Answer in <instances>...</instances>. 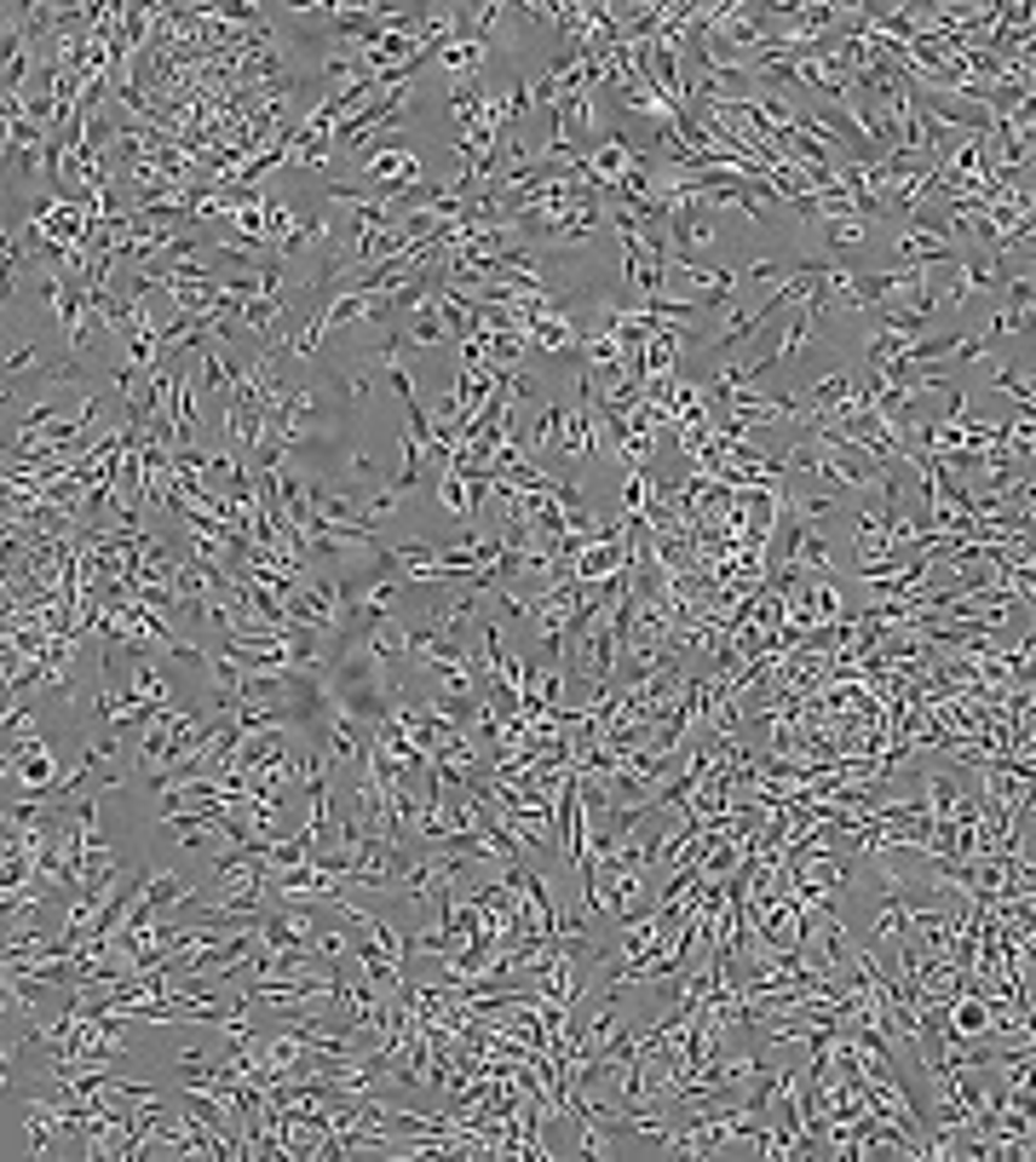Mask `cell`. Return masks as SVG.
Here are the masks:
<instances>
[{
	"mask_svg": "<svg viewBox=\"0 0 1036 1162\" xmlns=\"http://www.w3.org/2000/svg\"><path fill=\"white\" fill-rule=\"evenodd\" d=\"M323 391L340 397L346 409H363V403L381 397V374L374 369H334V374H323Z\"/></svg>",
	"mask_w": 1036,
	"mask_h": 1162,
	"instance_id": "obj_1",
	"label": "cell"
},
{
	"mask_svg": "<svg viewBox=\"0 0 1036 1162\" xmlns=\"http://www.w3.org/2000/svg\"><path fill=\"white\" fill-rule=\"evenodd\" d=\"M398 323H404V340H409L414 351H438V346H449V334H444V323H438L432 305H421V311L398 317Z\"/></svg>",
	"mask_w": 1036,
	"mask_h": 1162,
	"instance_id": "obj_2",
	"label": "cell"
},
{
	"mask_svg": "<svg viewBox=\"0 0 1036 1162\" xmlns=\"http://www.w3.org/2000/svg\"><path fill=\"white\" fill-rule=\"evenodd\" d=\"M991 386H996V391H1014V403H1019V409H1031V374L996 369V374H991Z\"/></svg>",
	"mask_w": 1036,
	"mask_h": 1162,
	"instance_id": "obj_3",
	"label": "cell"
}]
</instances>
